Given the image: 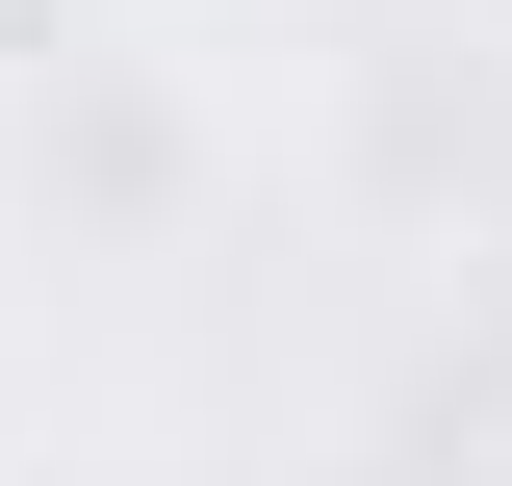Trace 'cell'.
Listing matches in <instances>:
<instances>
[]
</instances>
